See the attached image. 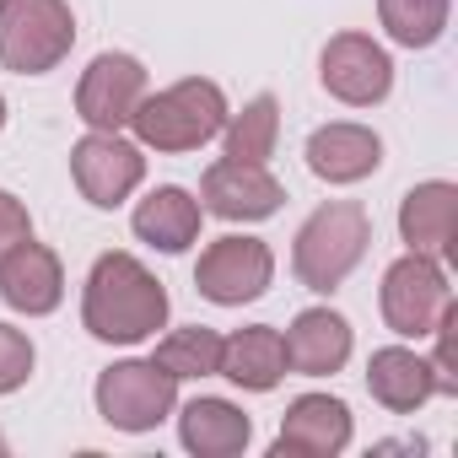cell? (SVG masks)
Here are the masks:
<instances>
[{"mask_svg":"<svg viewBox=\"0 0 458 458\" xmlns=\"http://www.w3.org/2000/svg\"><path fill=\"white\" fill-rule=\"evenodd\" d=\"M81 324L108 345H140L167 324V292L135 254H103L87 276Z\"/></svg>","mask_w":458,"mask_h":458,"instance_id":"6da1fadb","label":"cell"},{"mask_svg":"<svg viewBox=\"0 0 458 458\" xmlns=\"http://www.w3.org/2000/svg\"><path fill=\"white\" fill-rule=\"evenodd\" d=\"M226 124V92L205 76L173 81L157 98H140V108L130 114L135 146L146 151H194L205 140H216Z\"/></svg>","mask_w":458,"mask_h":458,"instance_id":"7a4b0ae2","label":"cell"},{"mask_svg":"<svg viewBox=\"0 0 458 458\" xmlns=\"http://www.w3.org/2000/svg\"><path fill=\"white\" fill-rule=\"evenodd\" d=\"M372 243V221L356 199H329L318 205L302 233H297V249H292V270L308 292H335L367 254Z\"/></svg>","mask_w":458,"mask_h":458,"instance_id":"3957f363","label":"cell"},{"mask_svg":"<svg viewBox=\"0 0 458 458\" xmlns=\"http://www.w3.org/2000/svg\"><path fill=\"white\" fill-rule=\"evenodd\" d=\"M76 44V17L65 0H0V65L17 76L55 71Z\"/></svg>","mask_w":458,"mask_h":458,"instance_id":"277c9868","label":"cell"},{"mask_svg":"<svg viewBox=\"0 0 458 458\" xmlns=\"http://www.w3.org/2000/svg\"><path fill=\"white\" fill-rule=\"evenodd\" d=\"M178 404V377L162 372L157 361H114L98 377V415L114 431H151L173 415Z\"/></svg>","mask_w":458,"mask_h":458,"instance_id":"5b68a950","label":"cell"},{"mask_svg":"<svg viewBox=\"0 0 458 458\" xmlns=\"http://www.w3.org/2000/svg\"><path fill=\"white\" fill-rule=\"evenodd\" d=\"M447 308H453V292H447L442 259L404 254V259L388 265V276H383V318H388L394 335H404V340H426Z\"/></svg>","mask_w":458,"mask_h":458,"instance_id":"8992f818","label":"cell"},{"mask_svg":"<svg viewBox=\"0 0 458 458\" xmlns=\"http://www.w3.org/2000/svg\"><path fill=\"white\" fill-rule=\"evenodd\" d=\"M270 276H276V254L259 238H238V233L233 238H216L199 254V265H194V286L216 308H243V302L265 297Z\"/></svg>","mask_w":458,"mask_h":458,"instance_id":"52a82bcc","label":"cell"},{"mask_svg":"<svg viewBox=\"0 0 458 458\" xmlns=\"http://www.w3.org/2000/svg\"><path fill=\"white\" fill-rule=\"evenodd\" d=\"M71 173H76V189H81L98 210H114V205H124V199L140 189L146 157H140V146L124 140L119 130H92V135L76 140Z\"/></svg>","mask_w":458,"mask_h":458,"instance_id":"ba28073f","label":"cell"},{"mask_svg":"<svg viewBox=\"0 0 458 458\" xmlns=\"http://www.w3.org/2000/svg\"><path fill=\"white\" fill-rule=\"evenodd\" d=\"M281 199H286V189H281V178L265 162L221 157L199 178V210H210L221 221H265V216L281 210Z\"/></svg>","mask_w":458,"mask_h":458,"instance_id":"9c48e42d","label":"cell"},{"mask_svg":"<svg viewBox=\"0 0 458 458\" xmlns=\"http://www.w3.org/2000/svg\"><path fill=\"white\" fill-rule=\"evenodd\" d=\"M318 76L324 87L351 103V108H372L394 92V60L383 44H372L367 33H340L324 44V60H318Z\"/></svg>","mask_w":458,"mask_h":458,"instance_id":"30bf717a","label":"cell"},{"mask_svg":"<svg viewBox=\"0 0 458 458\" xmlns=\"http://www.w3.org/2000/svg\"><path fill=\"white\" fill-rule=\"evenodd\" d=\"M146 98V65L135 55H98L76 87V114L92 130H124Z\"/></svg>","mask_w":458,"mask_h":458,"instance_id":"8fae6325","label":"cell"},{"mask_svg":"<svg viewBox=\"0 0 458 458\" xmlns=\"http://www.w3.org/2000/svg\"><path fill=\"white\" fill-rule=\"evenodd\" d=\"M351 447V410L345 399L329 394H302L286 404L281 415V437H276V458H335Z\"/></svg>","mask_w":458,"mask_h":458,"instance_id":"7c38bea8","label":"cell"},{"mask_svg":"<svg viewBox=\"0 0 458 458\" xmlns=\"http://www.w3.org/2000/svg\"><path fill=\"white\" fill-rule=\"evenodd\" d=\"M0 297H6L17 313H28V318L55 313L60 297H65V270H60L55 249H44L33 238L17 243L6 259H0Z\"/></svg>","mask_w":458,"mask_h":458,"instance_id":"4fadbf2b","label":"cell"},{"mask_svg":"<svg viewBox=\"0 0 458 458\" xmlns=\"http://www.w3.org/2000/svg\"><path fill=\"white\" fill-rule=\"evenodd\" d=\"M453 233H458V189L442 178L415 183L399 205V238L410 243V254L453 259Z\"/></svg>","mask_w":458,"mask_h":458,"instance_id":"5bb4252c","label":"cell"},{"mask_svg":"<svg viewBox=\"0 0 458 458\" xmlns=\"http://www.w3.org/2000/svg\"><path fill=\"white\" fill-rule=\"evenodd\" d=\"M308 167L324 183H361L383 167V140L367 124H324L308 135Z\"/></svg>","mask_w":458,"mask_h":458,"instance_id":"9a60e30c","label":"cell"},{"mask_svg":"<svg viewBox=\"0 0 458 458\" xmlns=\"http://www.w3.org/2000/svg\"><path fill=\"white\" fill-rule=\"evenodd\" d=\"M281 340H286V367L302 372V377H329L351 361V324L329 308L297 313Z\"/></svg>","mask_w":458,"mask_h":458,"instance_id":"2e32d148","label":"cell"},{"mask_svg":"<svg viewBox=\"0 0 458 458\" xmlns=\"http://www.w3.org/2000/svg\"><path fill=\"white\" fill-rule=\"evenodd\" d=\"M216 372L233 377V383L249 388V394H270V388L286 377V340H281V329L249 324V329H238V335H226Z\"/></svg>","mask_w":458,"mask_h":458,"instance_id":"e0dca14e","label":"cell"},{"mask_svg":"<svg viewBox=\"0 0 458 458\" xmlns=\"http://www.w3.org/2000/svg\"><path fill=\"white\" fill-rule=\"evenodd\" d=\"M367 394H372L383 410L410 415V410H420V404L437 394L431 361L415 356V351H404V345H383V351H372V361H367Z\"/></svg>","mask_w":458,"mask_h":458,"instance_id":"ac0fdd59","label":"cell"},{"mask_svg":"<svg viewBox=\"0 0 458 458\" xmlns=\"http://www.w3.org/2000/svg\"><path fill=\"white\" fill-rule=\"evenodd\" d=\"M199 199L189 194V189H178V183H162V189H151L140 205H135V238L140 243H151V249H162V254H183L194 238H199Z\"/></svg>","mask_w":458,"mask_h":458,"instance_id":"d6986e66","label":"cell"},{"mask_svg":"<svg viewBox=\"0 0 458 458\" xmlns=\"http://www.w3.org/2000/svg\"><path fill=\"white\" fill-rule=\"evenodd\" d=\"M178 437L199 458H233V453L249 447L254 426H249V415L238 404H226V399H194L178 415Z\"/></svg>","mask_w":458,"mask_h":458,"instance_id":"ffe728a7","label":"cell"},{"mask_svg":"<svg viewBox=\"0 0 458 458\" xmlns=\"http://www.w3.org/2000/svg\"><path fill=\"white\" fill-rule=\"evenodd\" d=\"M276 135H281V108L270 92H259L243 114H226L221 140L233 162H270L276 157Z\"/></svg>","mask_w":458,"mask_h":458,"instance_id":"44dd1931","label":"cell"},{"mask_svg":"<svg viewBox=\"0 0 458 458\" xmlns=\"http://www.w3.org/2000/svg\"><path fill=\"white\" fill-rule=\"evenodd\" d=\"M151 361H157L162 372H173L178 383H183V377H216V367H221V335L205 329V324L173 329V335L157 345Z\"/></svg>","mask_w":458,"mask_h":458,"instance_id":"7402d4cb","label":"cell"},{"mask_svg":"<svg viewBox=\"0 0 458 458\" xmlns=\"http://www.w3.org/2000/svg\"><path fill=\"white\" fill-rule=\"evenodd\" d=\"M377 17H383L394 44L431 49L447 28V0H377Z\"/></svg>","mask_w":458,"mask_h":458,"instance_id":"603a6c76","label":"cell"},{"mask_svg":"<svg viewBox=\"0 0 458 458\" xmlns=\"http://www.w3.org/2000/svg\"><path fill=\"white\" fill-rule=\"evenodd\" d=\"M33 361H38L33 340L22 329H12V324H0V394H17L33 377Z\"/></svg>","mask_w":458,"mask_h":458,"instance_id":"cb8c5ba5","label":"cell"},{"mask_svg":"<svg viewBox=\"0 0 458 458\" xmlns=\"http://www.w3.org/2000/svg\"><path fill=\"white\" fill-rule=\"evenodd\" d=\"M28 238H33V216H28V205H22L17 194L0 189V259H6L17 243H28Z\"/></svg>","mask_w":458,"mask_h":458,"instance_id":"d4e9b609","label":"cell"},{"mask_svg":"<svg viewBox=\"0 0 458 458\" xmlns=\"http://www.w3.org/2000/svg\"><path fill=\"white\" fill-rule=\"evenodd\" d=\"M0 124H6V98H0Z\"/></svg>","mask_w":458,"mask_h":458,"instance_id":"484cf974","label":"cell"},{"mask_svg":"<svg viewBox=\"0 0 458 458\" xmlns=\"http://www.w3.org/2000/svg\"><path fill=\"white\" fill-rule=\"evenodd\" d=\"M0 453H6V437H0Z\"/></svg>","mask_w":458,"mask_h":458,"instance_id":"4316f807","label":"cell"}]
</instances>
